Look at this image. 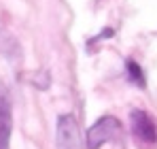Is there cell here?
I'll return each instance as SVG.
<instances>
[{"instance_id": "obj_1", "label": "cell", "mask_w": 157, "mask_h": 149, "mask_svg": "<svg viewBox=\"0 0 157 149\" xmlns=\"http://www.w3.org/2000/svg\"><path fill=\"white\" fill-rule=\"evenodd\" d=\"M121 136V122L113 115H102L96 124L87 130V136H85V147L87 149H100L104 143L108 141H115Z\"/></svg>"}, {"instance_id": "obj_2", "label": "cell", "mask_w": 157, "mask_h": 149, "mask_svg": "<svg viewBox=\"0 0 157 149\" xmlns=\"http://www.w3.org/2000/svg\"><path fill=\"white\" fill-rule=\"evenodd\" d=\"M55 139H57V149H83L78 122L72 113H64L57 117Z\"/></svg>"}, {"instance_id": "obj_3", "label": "cell", "mask_w": 157, "mask_h": 149, "mask_svg": "<svg viewBox=\"0 0 157 149\" xmlns=\"http://www.w3.org/2000/svg\"><path fill=\"white\" fill-rule=\"evenodd\" d=\"M130 124L132 134L138 143H142V145H155L157 143V124L147 111L134 109L130 113Z\"/></svg>"}, {"instance_id": "obj_4", "label": "cell", "mask_w": 157, "mask_h": 149, "mask_svg": "<svg viewBox=\"0 0 157 149\" xmlns=\"http://www.w3.org/2000/svg\"><path fill=\"white\" fill-rule=\"evenodd\" d=\"M13 132V102L9 87L0 81V149H9Z\"/></svg>"}, {"instance_id": "obj_5", "label": "cell", "mask_w": 157, "mask_h": 149, "mask_svg": "<svg viewBox=\"0 0 157 149\" xmlns=\"http://www.w3.org/2000/svg\"><path fill=\"white\" fill-rule=\"evenodd\" d=\"M125 77H128V81L134 83V85H138V87H147V77H144V70L140 68L138 62H134V60H125Z\"/></svg>"}, {"instance_id": "obj_6", "label": "cell", "mask_w": 157, "mask_h": 149, "mask_svg": "<svg viewBox=\"0 0 157 149\" xmlns=\"http://www.w3.org/2000/svg\"><path fill=\"white\" fill-rule=\"evenodd\" d=\"M13 49H19V45H17V41L6 32V30H0V53L4 55V58H11V60H17V55L11 51Z\"/></svg>"}, {"instance_id": "obj_7", "label": "cell", "mask_w": 157, "mask_h": 149, "mask_svg": "<svg viewBox=\"0 0 157 149\" xmlns=\"http://www.w3.org/2000/svg\"><path fill=\"white\" fill-rule=\"evenodd\" d=\"M49 83H51V77L47 70H40V73L34 77V85L38 87V90H47L49 87Z\"/></svg>"}]
</instances>
